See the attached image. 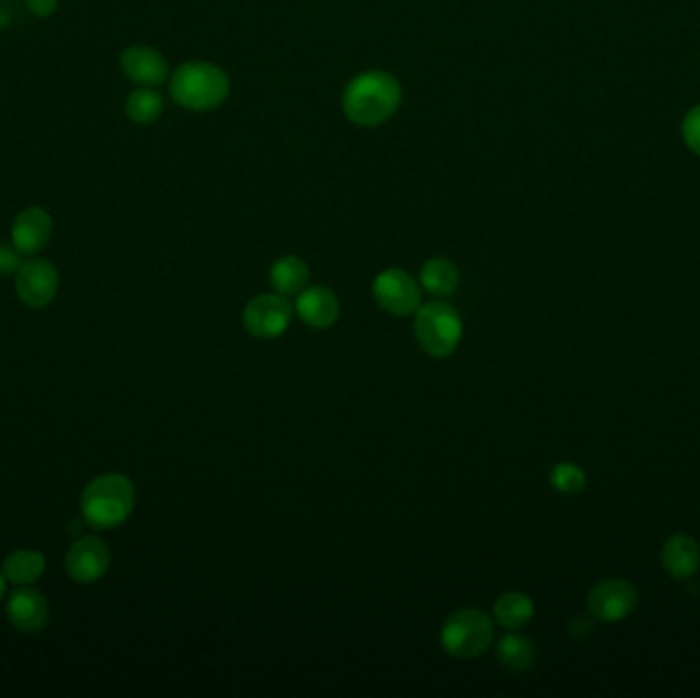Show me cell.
Listing matches in <instances>:
<instances>
[{"mask_svg": "<svg viewBox=\"0 0 700 698\" xmlns=\"http://www.w3.org/2000/svg\"><path fill=\"white\" fill-rule=\"evenodd\" d=\"M400 103V83L389 72H363L344 88V115L360 128L386 124L398 111Z\"/></svg>", "mask_w": 700, "mask_h": 698, "instance_id": "6da1fadb", "label": "cell"}, {"mask_svg": "<svg viewBox=\"0 0 700 698\" xmlns=\"http://www.w3.org/2000/svg\"><path fill=\"white\" fill-rule=\"evenodd\" d=\"M43 568H45V559L40 551L21 549V551H14L7 557V561L2 566V573L9 582L25 586L33 584L42 576Z\"/></svg>", "mask_w": 700, "mask_h": 698, "instance_id": "d6986e66", "label": "cell"}, {"mask_svg": "<svg viewBox=\"0 0 700 698\" xmlns=\"http://www.w3.org/2000/svg\"><path fill=\"white\" fill-rule=\"evenodd\" d=\"M9 621L21 633H40L50 621V609L42 594L33 588L14 590L7 604Z\"/></svg>", "mask_w": 700, "mask_h": 698, "instance_id": "5bb4252c", "label": "cell"}, {"mask_svg": "<svg viewBox=\"0 0 700 698\" xmlns=\"http://www.w3.org/2000/svg\"><path fill=\"white\" fill-rule=\"evenodd\" d=\"M121 72L138 86L162 85L169 78V64L164 56L148 45H131L119 57Z\"/></svg>", "mask_w": 700, "mask_h": 698, "instance_id": "7c38bea8", "label": "cell"}, {"mask_svg": "<svg viewBox=\"0 0 700 698\" xmlns=\"http://www.w3.org/2000/svg\"><path fill=\"white\" fill-rule=\"evenodd\" d=\"M4 594V573H0V599Z\"/></svg>", "mask_w": 700, "mask_h": 698, "instance_id": "4316f807", "label": "cell"}, {"mask_svg": "<svg viewBox=\"0 0 700 698\" xmlns=\"http://www.w3.org/2000/svg\"><path fill=\"white\" fill-rule=\"evenodd\" d=\"M109 547L99 537H83L74 543L66 556L68 573L80 584L97 582L109 570Z\"/></svg>", "mask_w": 700, "mask_h": 698, "instance_id": "30bf717a", "label": "cell"}, {"mask_svg": "<svg viewBox=\"0 0 700 698\" xmlns=\"http://www.w3.org/2000/svg\"><path fill=\"white\" fill-rule=\"evenodd\" d=\"M293 305L286 296L262 293L248 301L244 308L243 322L246 332L258 341H272L283 336L293 322Z\"/></svg>", "mask_w": 700, "mask_h": 698, "instance_id": "8992f818", "label": "cell"}, {"mask_svg": "<svg viewBox=\"0 0 700 698\" xmlns=\"http://www.w3.org/2000/svg\"><path fill=\"white\" fill-rule=\"evenodd\" d=\"M498 659L502 666L513 672L529 670L535 664V645L516 633H508L498 643Z\"/></svg>", "mask_w": 700, "mask_h": 698, "instance_id": "44dd1931", "label": "cell"}, {"mask_svg": "<svg viewBox=\"0 0 700 698\" xmlns=\"http://www.w3.org/2000/svg\"><path fill=\"white\" fill-rule=\"evenodd\" d=\"M228 95V74L209 62H186L171 76L172 100L189 111H212Z\"/></svg>", "mask_w": 700, "mask_h": 698, "instance_id": "7a4b0ae2", "label": "cell"}, {"mask_svg": "<svg viewBox=\"0 0 700 698\" xmlns=\"http://www.w3.org/2000/svg\"><path fill=\"white\" fill-rule=\"evenodd\" d=\"M639 602L637 588L629 580L613 578L602 580L588 594V611L604 623H621L629 616Z\"/></svg>", "mask_w": 700, "mask_h": 698, "instance_id": "ba28073f", "label": "cell"}, {"mask_svg": "<svg viewBox=\"0 0 700 698\" xmlns=\"http://www.w3.org/2000/svg\"><path fill=\"white\" fill-rule=\"evenodd\" d=\"M21 265H23L21 253L14 248L13 244L0 243V277L17 275Z\"/></svg>", "mask_w": 700, "mask_h": 698, "instance_id": "cb8c5ba5", "label": "cell"}, {"mask_svg": "<svg viewBox=\"0 0 700 698\" xmlns=\"http://www.w3.org/2000/svg\"><path fill=\"white\" fill-rule=\"evenodd\" d=\"M549 484L559 494H578L586 487V473L575 463H558L549 473Z\"/></svg>", "mask_w": 700, "mask_h": 698, "instance_id": "7402d4cb", "label": "cell"}, {"mask_svg": "<svg viewBox=\"0 0 700 698\" xmlns=\"http://www.w3.org/2000/svg\"><path fill=\"white\" fill-rule=\"evenodd\" d=\"M494 621L500 627L508 631H516L529 625L535 616V602L529 594L525 592H506L500 599L496 600L494 611H492Z\"/></svg>", "mask_w": 700, "mask_h": 698, "instance_id": "e0dca14e", "label": "cell"}, {"mask_svg": "<svg viewBox=\"0 0 700 698\" xmlns=\"http://www.w3.org/2000/svg\"><path fill=\"white\" fill-rule=\"evenodd\" d=\"M494 642V621L477 609H461L444 621L441 645L444 652L461 659L482 656Z\"/></svg>", "mask_w": 700, "mask_h": 698, "instance_id": "5b68a950", "label": "cell"}, {"mask_svg": "<svg viewBox=\"0 0 700 698\" xmlns=\"http://www.w3.org/2000/svg\"><path fill=\"white\" fill-rule=\"evenodd\" d=\"M14 286L25 305L33 310H42L56 298L60 277L56 267L50 260L31 257L19 267L14 275Z\"/></svg>", "mask_w": 700, "mask_h": 698, "instance_id": "9c48e42d", "label": "cell"}, {"mask_svg": "<svg viewBox=\"0 0 700 698\" xmlns=\"http://www.w3.org/2000/svg\"><path fill=\"white\" fill-rule=\"evenodd\" d=\"M133 502L136 487L131 480L119 473H107L86 485L80 508L90 527L114 528L128 520Z\"/></svg>", "mask_w": 700, "mask_h": 698, "instance_id": "3957f363", "label": "cell"}, {"mask_svg": "<svg viewBox=\"0 0 700 698\" xmlns=\"http://www.w3.org/2000/svg\"><path fill=\"white\" fill-rule=\"evenodd\" d=\"M590 633H592V623L588 621L586 616H575L570 621V635L572 637L582 640V637H588Z\"/></svg>", "mask_w": 700, "mask_h": 698, "instance_id": "484cf974", "label": "cell"}, {"mask_svg": "<svg viewBox=\"0 0 700 698\" xmlns=\"http://www.w3.org/2000/svg\"><path fill=\"white\" fill-rule=\"evenodd\" d=\"M420 287L437 298L455 293L459 287V269L446 258H430L420 271Z\"/></svg>", "mask_w": 700, "mask_h": 698, "instance_id": "ac0fdd59", "label": "cell"}, {"mask_svg": "<svg viewBox=\"0 0 700 698\" xmlns=\"http://www.w3.org/2000/svg\"><path fill=\"white\" fill-rule=\"evenodd\" d=\"M682 136H685V142L688 143V148L700 157V105L685 117Z\"/></svg>", "mask_w": 700, "mask_h": 698, "instance_id": "603a6c76", "label": "cell"}, {"mask_svg": "<svg viewBox=\"0 0 700 698\" xmlns=\"http://www.w3.org/2000/svg\"><path fill=\"white\" fill-rule=\"evenodd\" d=\"M52 229H54L52 215L35 205L25 207L14 217L13 229H11L13 246L21 255L35 257L50 243Z\"/></svg>", "mask_w": 700, "mask_h": 698, "instance_id": "8fae6325", "label": "cell"}, {"mask_svg": "<svg viewBox=\"0 0 700 698\" xmlns=\"http://www.w3.org/2000/svg\"><path fill=\"white\" fill-rule=\"evenodd\" d=\"M29 13L37 19H47L57 11V0H25Z\"/></svg>", "mask_w": 700, "mask_h": 698, "instance_id": "d4e9b609", "label": "cell"}, {"mask_svg": "<svg viewBox=\"0 0 700 698\" xmlns=\"http://www.w3.org/2000/svg\"><path fill=\"white\" fill-rule=\"evenodd\" d=\"M295 314L305 326L326 330L338 322L341 301L329 287H305L295 301Z\"/></svg>", "mask_w": 700, "mask_h": 698, "instance_id": "4fadbf2b", "label": "cell"}, {"mask_svg": "<svg viewBox=\"0 0 700 698\" xmlns=\"http://www.w3.org/2000/svg\"><path fill=\"white\" fill-rule=\"evenodd\" d=\"M271 286L279 296H300L301 291L308 287L310 281V269L301 258L289 257L279 258L269 272Z\"/></svg>", "mask_w": 700, "mask_h": 698, "instance_id": "2e32d148", "label": "cell"}, {"mask_svg": "<svg viewBox=\"0 0 700 698\" xmlns=\"http://www.w3.org/2000/svg\"><path fill=\"white\" fill-rule=\"evenodd\" d=\"M661 566L674 580L687 582L700 568V547L688 535H674L661 547Z\"/></svg>", "mask_w": 700, "mask_h": 698, "instance_id": "9a60e30c", "label": "cell"}, {"mask_svg": "<svg viewBox=\"0 0 700 698\" xmlns=\"http://www.w3.org/2000/svg\"><path fill=\"white\" fill-rule=\"evenodd\" d=\"M373 298L391 315H410L422 305V293L414 277L403 269H387L373 281Z\"/></svg>", "mask_w": 700, "mask_h": 698, "instance_id": "52a82bcc", "label": "cell"}, {"mask_svg": "<svg viewBox=\"0 0 700 698\" xmlns=\"http://www.w3.org/2000/svg\"><path fill=\"white\" fill-rule=\"evenodd\" d=\"M414 334L427 355L446 358L455 353L461 343L463 322L457 310L449 303L430 301L416 312Z\"/></svg>", "mask_w": 700, "mask_h": 698, "instance_id": "277c9868", "label": "cell"}, {"mask_svg": "<svg viewBox=\"0 0 700 698\" xmlns=\"http://www.w3.org/2000/svg\"><path fill=\"white\" fill-rule=\"evenodd\" d=\"M162 109H164V100L152 86L136 88L126 100V115H128L129 121H133L138 126L154 124L162 115Z\"/></svg>", "mask_w": 700, "mask_h": 698, "instance_id": "ffe728a7", "label": "cell"}]
</instances>
